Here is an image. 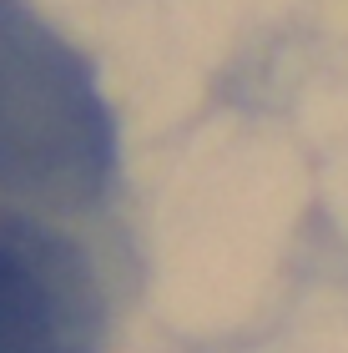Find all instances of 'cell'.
<instances>
[{
  "mask_svg": "<svg viewBox=\"0 0 348 353\" xmlns=\"http://www.w3.org/2000/svg\"><path fill=\"white\" fill-rule=\"evenodd\" d=\"M116 182V121L86 56L25 0H0V202L86 212Z\"/></svg>",
  "mask_w": 348,
  "mask_h": 353,
  "instance_id": "1",
  "label": "cell"
},
{
  "mask_svg": "<svg viewBox=\"0 0 348 353\" xmlns=\"http://www.w3.org/2000/svg\"><path fill=\"white\" fill-rule=\"evenodd\" d=\"M106 288L91 252L25 207H0V353H101Z\"/></svg>",
  "mask_w": 348,
  "mask_h": 353,
  "instance_id": "2",
  "label": "cell"
}]
</instances>
